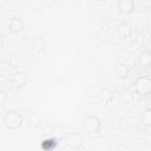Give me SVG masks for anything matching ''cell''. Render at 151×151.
<instances>
[{
  "label": "cell",
  "mask_w": 151,
  "mask_h": 151,
  "mask_svg": "<svg viewBox=\"0 0 151 151\" xmlns=\"http://www.w3.org/2000/svg\"><path fill=\"white\" fill-rule=\"evenodd\" d=\"M136 92L139 96H149L151 93V79L147 76L139 77L134 83Z\"/></svg>",
  "instance_id": "2"
},
{
  "label": "cell",
  "mask_w": 151,
  "mask_h": 151,
  "mask_svg": "<svg viewBox=\"0 0 151 151\" xmlns=\"http://www.w3.org/2000/svg\"><path fill=\"white\" fill-rule=\"evenodd\" d=\"M6 100H7V94H6V92L2 91V90H0V105H4V104L6 103Z\"/></svg>",
  "instance_id": "16"
},
{
  "label": "cell",
  "mask_w": 151,
  "mask_h": 151,
  "mask_svg": "<svg viewBox=\"0 0 151 151\" xmlns=\"http://www.w3.org/2000/svg\"><path fill=\"white\" fill-rule=\"evenodd\" d=\"M22 122H24V118H22L21 113H19L15 110H9L4 117V124L9 130L19 129L22 125Z\"/></svg>",
  "instance_id": "1"
},
{
  "label": "cell",
  "mask_w": 151,
  "mask_h": 151,
  "mask_svg": "<svg viewBox=\"0 0 151 151\" xmlns=\"http://www.w3.org/2000/svg\"><path fill=\"white\" fill-rule=\"evenodd\" d=\"M138 63L140 66H144V67H149L151 65V53L150 51H144L139 54L138 57Z\"/></svg>",
  "instance_id": "10"
},
{
  "label": "cell",
  "mask_w": 151,
  "mask_h": 151,
  "mask_svg": "<svg viewBox=\"0 0 151 151\" xmlns=\"http://www.w3.org/2000/svg\"><path fill=\"white\" fill-rule=\"evenodd\" d=\"M65 143L71 149H79L83 145V137L77 132H70L65 136Z\"/></svg>",
  "instance_id": "4"
},
{
  "label": "cell",
  "mask_w": 151,
  "mask_h": 151,
  "mask_svg": "<svg viewBox=\"0 0 151 151\" xmlns=\"http://www.w3.org/2000/svg\"><path fill=\"white\" fill-rule=\"evenodd\" d=\"M66 132H67V131H66V127H65L64 125H60V124L54 125V126L51 129V136H52V138H54L55 140H61V139H64L65 136L67 134Z\"/></svg>",
  "instance_id": "7"
},
{
  "label": "cell",
  "mask_w": 151,
  "mask_h": 151,
  "mask_svg": "<svg viewBox=\"0 0 151 151\" xmlns=\"http://www.w3.org/2000/svg\"><path fill=\"white\" fill-rule=\"evenodd\" d=\"M27 83V77L24 72L21 71H17L12 74V79H11V84L14 88H20L22 86H25Z\"/></svg>",
  "instance_id": "6"
},
{
  "label": "cell",
  "mask_w": 151,
  "mask_h": 151,
  "mask_svg": "<svg viewBox=\"0 0 151 151\" xmlns=\"http://www.w3.org/2000/svg\"><path fill=\"white\" fill-rule=\"evenodd\" d=\"M57 145H58V140H55L54 138H51V139H45V140H42L41 147H42L44 151H52Z\"/></svg>",
  "instance_id": "13"
},
{
  "label": "cell",
  "mask_w": 151,
  "mask_h": 151,
  "mask_svg": "<svg viewBox=\"0 0 151 151\" xmlns=\"http://www.w3.org/2000/svg\"><path fill=\"white\" fill-rule=\"evenodd\" d=\"M142 122L146 125V126H150L151 125V110L150 109H146L143 114H142Z\"/></svg>",
  "instance_id": "15"
},
{
  "label": "cell",
  "mask_w": 151,
  "mask_h": 151,
  "mask_svg": "<svg viewBox=\"0 0 151 151\" xmlns=\"http://www.w3.org/2000/svg\"><path fill=\"white\" fill-rule=\"evenodd\" d=\"M117 7L123 13H131L134 9V4L132 0H119L117 2Z\"/></svg>",
  "instance_id": "8"
},
{
  "label": "cell",
  "mask_w": 151,
  "mask_h": 151,
  "mask_svg": "<svg viewBox=\"0 0 151 151\" xmlns=\"http://www.w3.org/2000/svg\"><path fill=\"white\" fill-rule=\"evenodd\" d=\"M22 27H24V24H22V21L18 17H13L8 21V28L12 32H20L22 29Z\"/></svg>",
  "instance_id": "9"
},
{
  "label": "cell",
  "mask_w": 151,
  "mask_h": 151,
  "mask_svg": "<svg viewBox=\"0 0 151 151\" xmlns=\"http://www.w3.org/2000/svg\"><path fill=\"white\" fill-rule=\"evenodd\" d=\"M40 123H41V118H40L39 114H37V113H31L29 114V117H28V124L31 126L37 127V126L40 125Z\"/></svg>",
  "instance_id": "14"
},
{
  "label": "cell",
  "mask_w": 151,
  "mask_h": 151,
  "mask_svg": "<svg viewBox=\"0 0 151 151\" xmlns=\"http://www.w3.org/2000/svg\"><path fill=\"white\" fill-rule=\"evenodd\" d=\"M46 46H47V41H46L45 38H41V37L34 38L32 40L31 45H29V51H31L32 54L37 55V54H40L41 52H44Z\"/></svg>",
  "instance_id": "5"
},
{
  "label": "cell",
  "mask_w": 151,
  "mask_h": 151,
  "mask_svg": "<svg viewBox=\"0 0 151 151\" xmlns=\"http://www.w3.org/2000/svg\"><path fill=\"white\" fill-rule=\"evenodd\" d=\"M118 33H119L120 38H123V39H129V38L131 37V33H132V32H131V27H130L127 24L123 22V24L119 25Z\"/></svg>",
  "instance_id": "12"
},
{
  "label": "cell",
  "mask_w": 151,
  "mask_h": 151,
  "mask_svg": "<svg viewBox=\"0 0 151 151\" xmlns=\"http://www.w3.org/2000/svg\"><path fill=\"white\" fill-rule=\"evenodd\" d=\"M129 72H130V68L124 63H119L116 66V76L118 78H126L129 76Z\"/></svg>",
  "instance_id": "11"
},
{
  "label": "cell",
  "mask_w": 151,
  "mask_h": 151,
  "mask_svg": "<svg viewBox=\"0 0 151 151\" xmlns=\"http://www.w3.org/2000/svg\"><path fill=\"white\" fill-rule=\"evenodd\" d=\"M83 126L90 134H93L99 132L101 127V123L97 116H86L83 122Z\"/></svg>",
  "instance_id": "3"
}]
</instances>
